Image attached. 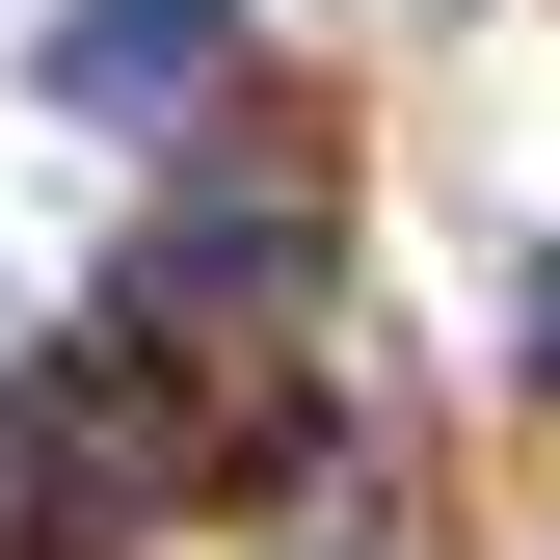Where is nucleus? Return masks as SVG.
<instances>
[{
  "label": "nucleus",
  "mask_w": 560,
  "mask_h": 560,
  "mask_svg": "<svg viewBox=\"0 0 560 560\" xmlns=\"http://www.w3.org/2000/svg\"><path fill=\"white\" fill-rule=\"evenodd\" d=\"M294 267H320V161H214L161 241H133V320H161V347H214L241 294H294Z\"/></svg>",
  "instance_id": "f257e3e1"
},
{
  "label": "nucleus",
  "mask_w": 560,
  "mask_h": 560,
  "mask_svg": "<svg viewBox=\"0 0 560 560\" xmlns=\"http://www.w3.org/2000/svg\"><path fill=\"white\" fill-rule=\"evenodd\" d=\"M534 374H560V267H534Z\"/></svg>",
  "instance_id": "7ed1b4c3"
},
{
  "label": "nucleus",
  "mask_w": 560,
  "mask_h": 560,
  "mask_svg": "<svg viewBox=\"0 0 560 560\" xmlns=\"http://www.w3.org/2000/svg\"><path fill=\"white\" fill-rule=\"evenodd\" d=\"M241 81V0H54V107L81 133H187Z\"/></svg>",
  "instance_id": "f03ea898"
}]
</instances>
